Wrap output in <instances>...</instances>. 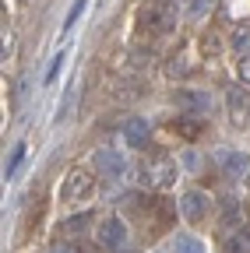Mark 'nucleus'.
Segmentation results:
<instances>
[{
  "mask_svg": "<svg viewBox=\"0 0 250 253\" xmlns=\"http://www.w3.org/2000/svg\"><path fill=\"white\" fill-rule=\"evenodd\" d=\"M138 176H141V183H145V186H155V190H173V186H176V179H180V166L173 162V158H155V162H148V166H141V169H138Z\"/></svg>",
  "mask_w": 250,
  "mask_h": 253,
  "instance_id": "obj_1",
  "label": "nucleus"
},
{
  "mask_svg": "<svg viewBox=\"0 0 250 253\" xmlns=\"http://www.w3.org/2000/svg\"><path fill=\"white\" fill-rule=\"evenodd\" d=\"M92 197H96V179L88 172L74 169L64 176V183H60V201L64 204H88Z\"/></svg>",
  "mask_w": 250,
  "mask_h": 253,
  "instance_id": "obj_2",
  "label": "nucleus"
},
{
  "mask_svg": "<svg viewBox=\"0 0 250 253\" xmlns=\"http://www.w3.org/2000/svg\"><path fill=\"white\" fill-rule=\"evenodd\" d=\"M92 169L99 176H106V179H120L127 172V158H123V151H116V148H99L92 155Z\"/></svg>",
  "mask_w": 250,
  "mask_h": 253,
  "instance_id": "obj_3",
  "label": "nucleus"
},
{
  "mask_svg": "<svg viewBox=\"0 0 250 253\" xmlns=\"http://www.w3.org/2000/svg\"><path fill=\"white\" fill-rule=\"evenodd\" d=\"M226 113H229V123L233 126H250V95L243 88H229L226 95Z\"/></svg>",
  "mask_w": 250,
  "mask_h": 253,
  "instance_id": "obj_4",
  "label": "nucleus"
},
{
  "mask_svg": "<svg viewBox=\"0 0 250 253\" xmlns=\"http://www.w3.org/2000/svg\"><path fill=\"white\" fill-rule=\"evenodd\" d=\"M99 243L106 246V250H120L123 246V239H127V221H123L120 214H109V218H102L99 221Z\"/></svg>",
  "mask_w": 250,
  "mask_h": 253,
  "instance_id": "obj_5",
  "label": "nucleus"
},
{
  "mask_svg": "<svg viewBox=\"0 0 250 253\" xmlns=\"http://www.w3.org/2000/svg\"><path fill=\"white\" fill-rule=\"evenodd\" d=\"M208 211H211V197L204 194V190H187V194L180 197V214L187 221H201Z\"/></svg>",
  "mask_w": 250,
  "mask_h": 253,
  "instance_id": "obj_6",
  "label": "nucleus"
},
{
  "mask_svg": "<svg viewBox=\"0 0 250 253\" xmlns=\"http://www.w3.org/2000/svg\"><path fill=\"white\" fill-rule=\"evenodd\" d=\"M145 21L151 25V32H159V36H166V32L176 28V7L173 4H159V7H145Z\"/></svg>",
  "mask_w": 250,
  "mask_h": 253,
  "instance_id": "obj_7",
  "label": "nucleus"
},
{
  "mask_svg": "<svg viewBox=\"0 0 250 253\" xmlns=\"http://www.w3.org/2000/svg\"><path fill=\"white\" fill-rule=\"evenodd\" d=\"M148 137H151V123L148 120L134 116V120L123 123V144H127V148H145Z\"/></svg>",
  "mask_w": 250,
  "mask_h": 253,
  "instance_id": "obj_8",
  "label": "nucleus"
},
{
  "mask_svg": "<svg viewBox=\"0 0 250 253\" xmlns=\"http://www.w3.org/2000/svg\"><path fill=\"white\" fill-rule=\"evenodd\" d=\"M218 166H222V172H226L229 179H240V176H247V169H250V158H247L243 151L222 148V151H218Z\"/></svg>",
  "mask_w": 250,
  "mask_h": 253,
  "instance_id": "obj_9",
  "label": "nucleus"
},
{
  "mask_svg": "<svg viewBox=\"0 0 250 253\" xmlns=\"http://www.w3.org/2000/svg\"><path fill=\"white\" fill-rule=\"evenodd\" d=\"M92 229V211H81V214H71L56 225L60 236H78V232H88Z\"/></svg>",
  "mask_w": 250,
  "mask_h": 253,
  "instance_id": "obj_10",
  "label": "nucleus"
},
{
  "mask_svg": "<svg viewBox=\"0 0 250 253\" xmlns=\"http://www.w3.org/2000/svg\"><path fill=\"white\" fill-rule=\"evenodd\" d=\"M180 106L194 109V113H208L211 109V95L208 91H180Z\"/></svg>",
  "mask_w": 250,
  "mask_h": 253,
  "instance_id": "obj_11",
  "label": "nucleus"
},
{
  "mask_svg": "<svg viewBox=\"0 0 250 253\" xmlns=\"http://www.w3.org/2000/svg\"><path fill=\"white\" fill-rule=\"evenodd\" d=\"M173 253H208L198 236H173Z\"/></svg>",
  "mask_w": 250,
  "mask_h": 253,
  "instance_id": "obj_12",
  "label": "nucleus"
},
{
  "mask_svg": "<svg viewBox=\"0 0 250 253\" xmlns=\"http://www.w3.org/2000/svg\"><path fill=\"white\" fill-rule=\"evenodd\" d=\"M229 46H233V53H240V56H250V28L243 25V28H233V36H229Z\"/></svg>",
  "mask_w": 250,
  "mask_h": 253,
  "instance_id": "obj_13",
  "label": "nucleus"
},
{
  "mask_svg": "<svg viewBox=\"0 0 250 253\" xmlns=\"http://www.w3.org/2000/svg\"><path fill=\"white\" fill-rule=\"evenodd\" d=\"M25 151H28L25 144H14V148H11V155H7V162H4V179H11V176L18 172V166L25 162Z\"/></svg>",
  "mask_w": 250,
  "mask_h": 253,
  "instance_id": "obj_14",
  "label": "nucleus"
},
{
  "mask_svg": "<svg viewBox=\"0 0 250 253\" xmlns=\"http://www.w3.org/2000/svg\"><path fill=\"white\" fill-rule=\"evenodd\" d=\"M240 218H243L240 201L236 197H226V204H222V225H240Z\"/></svg>",
  "mask_w": 250,
  "mask_h": 253,
  "instance_id": "obj_15",
  "label": "nucleus"
},
{
  "mask_svg": "<svg viewBox=\"0 0 250 253\" xmlns=\"http://www.w3.org/2000/svg\"><path fill=\"white\" fill-rule=\"evenodd\" d=\"M173 130H180L183 137H198V134L204 130V126H201L194 116H183V120H176V123H173Z\"/></svg>",
  "mask_w": 250,
  "mask_h": 253,
  "instance_id": "obj_16",
  "label": "nucleus"
},
{
  "mask_svg": "<svg viewBox=\"0 0 250 253\" xmlns=\"http://www.w3.org/2000/svg\"><path fill=\"white\" fill-rule=\"evenodd\" d=\"M64 63H67V49H60V53L50 60V71H46V78H43V81H46V84H53V81L60 78V71H64Z\"/></svg>",
  "mask_w": 250,
  "mask_h": 253,
  "instance_id": "obj_17",
  "label": "nucleus"
},
{
  "mask_svg": "<svg viewBox=\"0 0 250 253\" xmlns=\"http://www.w3.org/2000/svg\"><path fill=\"white\" fill-rule=\"evenodd\" d=\"M85 4H88V0H74V4H71V11H67V18H64V32L81 18V11H85Z\"/></svg>",
  "mask_w": 250,
  "mask_h": 253,
  "instance_id": "obj_18",
  "label": "nucleus"
},
{
  "mask_svg": "<svg viewBox=\"0 0 250 253\" xmlns=\"http://www.w3.org/2000/svg\"><path fill=\"white\" fill-rule=\"evenodd\" d=\"M236 78H240L243 84H250V56H240V63H236Z\"/></svg>",
  "mask_w": 250,
  "mask_h": 253,
  "instance_id": "obj_19",
  "label": "nucleus"
},
{
  "mask_svg": "<svg viewBox=\"0 0 250 253\" xmlns=\"http://www.w3.org/2000/svg\"><path fill=\"white\" fill-rule=\"evenodd\" d=\"M208 7H211V0H191V14H194V18L208 14Z\"/></svg>",
  "mask_w": 250,
  "mask_h": 253,
  "instance_id": "obj_20",
  "label": "nucleus"
},
{
  "mask_svg": "<svg viewBox=\"0 0 250 253\" xmlns=\"http://www.w3.org/2000/svg\"><path fill=\"white\" fill-rule=\"evenodd\" d=\"M166 74H169V78H183V74H187V63H183V60H173L169 67H166Z\"/></svg>",
  "mask_w": 250,
  "mask_h": 253,
  "instance_id": "obj_21",
  "label": "nucleus"
},
{
  "mask_svg": "<svg viewBox=\"0 0 250 253\" xmlns=\"http://www.w3.org/2000/svg\"><path fill=\"white\" fill-rule=\"evenodd\" d=\"M218 36H208V39H201V53H208V56H215L218 53V42H215Z\"/></svg>",
  "mask_w": 250,
  "mask_h": 253,
  "instance_id": "obj_22",
  "label": "nucleus"
},
{
  "mask_svg": "<svg viewBox=\"0 0 250 253\" xmlns=\"http://www.w3.org/2000/svg\"><path fill=\"white\" fill-rule=\"evenodd\" d=\"M50 253H78V250H74V243H53Z\"/></svg>",
  "mask_w": 250,
  "mask_h": 253,
  "instance_id": "obj_23",
  "label": "nucleus"
},
{
  "mask_svg": "<svg viewBox=\"0 0 250 253\" xmlns=\"http://www.w3.org/2000/svg\"><path fill=\"white\" fill-rule=\"evenodd\" d=\"M14 53V36H11V32H7V36H4V60Z\"/></svg>",
  "mask_w": 250,
  "mask_h": 253,
  "instance_id": "obj_24",
  "label": "nucleus"
},
{
  "mask_svg": "<svg viewBox=\"0 0 250 253\" xmlns=\"http://www.w3.org/2000/svg\"><path fill=\"white\" fill-rule=\"evenodd\" d=\"M21 4H25V0H21Z\"/></svg>",
  "mask_w": 250,
  "mask_h": 253,
  "instance_id": "obj_25",
  "label": "nucleus"
}]
</instances>
